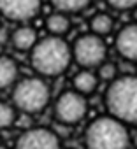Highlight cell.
<instances>
[{
	"mask_svg": "<svg viewBox=\"0 0 137 149\" xmlns=\"http://www.w3.org/2000/svg\"><path fill=\"white\" fill-rule=\"evenodd\" d=\"M30 53V65L42 77H56L68 68L72 61V51L63 37L48 35L37 39Z\"/></svg>",
	"mask_w": 137,
	"mask_h": 149,
	"instance_id": "6da1fadb",
	"label": "cell"
},
{
	"mask_svg": "<svg viewBox=\"0 0 137 149\" xmlns=\"http://www.w3.org/2000/svg\"><path fill=\"white\" fill-rule=\"evenodd\" d=\"M104 102L109 116L137 126V76H116L106 90Z\"/></svg>",
	"mask_w": 137,
	"mask_h": 149,
	"instance_id": "7a4b0ae2",
	"label": "cell"
},
{
	"mask_svg": "<svg viewBox=\"0 0 137 149\" xmlns=\"http://www.w3.org/2000/svg\"><path fill=\"white\" fill-rule=\"evenodd\" d=\"M85 146L86 149H128L130 133L116 118L99 116L85 130Z\"/></svg>",
	"mask_w": 137,
	"mask_h": 149,
	"instance_id": "3957f363",
	"label": "cell"
},
{
	"mask_svg": "<svg viewBox=\"0 0 137 149\" xmlns=\"http://www.w3.org/2000/svg\"><path fill=\"white\" fill-rule=\"evenodd\" d=\"M11 88V104L23 114H39L49 105L51 90L42 76L23 77Z\"/></svg>",
	"mask_w": 137,
	"mask_h": 149,
	"instance_id": "277c9868",
	"label": "cell"
},
{
	"mask_svg": "<svg viewBox=\"0 0 137 149\" xmlns=\"http://www.w3.org/2000/svg\"><path fill=\"white\" fill-rule=\"evenodd\" d=\"M88 114L86 97L78 93L76 90H67L58 95L53 104V116L62 126H74L81 123Z\"/></svg>",
	"mask_w": 137,
	"mask_h": 149,
	"instance_id": "5b68a950",
	"label": "cell"
},
{
	"mask_svg": "<svg viewBox=\"0 0 137 149\" xmlns=\"http://www.w3.org/2000/svg\"><path fill=\"white\" fill-rule=\"evenodd\" d=\"M72 60L81 67V68H97L102 61H106L107 56V46L104 37L95 35V33H83L79 35L72 47Z\"/></svg>",
	"mask_w": 137,
	"mask_h": 149,
	"instance_id": "8992f818",
	"label": "cell"
},
{
	"mask_svg": "<svg viewBox=\"0 0 137 149\" xmlns=\"http://www.w3.org/2000/svg\"><path fill=\"white\" fill-rule=\"evenodd\" d=\"M14 149H60V137L55 130L34 126L18 137Z\"/></svg>",
	"mask_w": 137,
	"mask_h": 149,
	"instance_id": "52a82bcc",
	"label": "cell"
},
{
	"mask_svg": "<svg viewBox=\"0 0 137 149\" xmlns=\"http://www.w3.org/2000/svg\"><path fill=\"white\" fill-rule=\"evenodd\" d=\"M41 6L42 0H0V16L14 23H25L39 14Z\"/></svg>",
	"mask_w": 137,
	"mask_h": 149,
	"instance_id": "ba28073f",
	"label": "cell"
},
{
	"mask_svg": "<svg viewBox=\"0 0 137 149\" xmlns=\"http://www.w3.org/2000/svg\"><path fill=\"white\" fill-rule=\"evenodd\" d=\"M116 53L127 61H137V23L125 25L114 39Z\"/></svg>",
	"mask_w": 137,
	"mask_h": 149,
	"instance_id": "9c48e42d",
	"label": "cell"
},
{
	"mask_svg": "<svg viewBox=\"0 0 137 149\" xmlns=\"http://www.w3.org/2000/svg\"><path fill=\"white\" fill-rule=\"evenodd\" d=\"M37 32L34 26L30 25H20L16 26L11 33H9V42L11 46L16 49V51H21V53H27L34 47V44L37 42Z\"/></svg>",
	"mask_w": 137,
	"mask_h": 149,
	"instance_id": "30bf717a",
	"label": "cell"
},
{
	"mask_svg": "<svg viewBox=\"0 0 137 149\" xmlns=\"http://www.w3.org/2000/svg\"><path fill=\"white\" fill-rule=\"evenodd\" d=\"M99 81L100 79L97 77V74L92 68H83L72 77V90H76L78 93L88 97V95H92L97 90Z\"/></svg>",
	"mask_w": 137,
	"mask_h": 149,
	"instance_id": "8fae6325",
	"label": "cell"
},
{
	"mask_svg": "<svg viewBox=\"0 0 137 149\" xmlns=\"http://www.w3.org/2000/svg\"><path fill=\"white\" fill-rule=\"evenodd\" d=\"M20 76V67L11 56H0V90L11 88Z\"/></svg>",
	"mask_w": 137,
	"mask_h": 149,
	"instance_id": "7c38bea8",
	"label": "cell"
},
{
	"mask_svg": "<svg viewBox=\"0 0 137 149\" xmlns=\"http://www.w3.org/2000/svg\"><path fill=\"white\" fill-rule=\"evenodd\" d=\"M46 28L51 35H58L63 37L65 33H68V30L72 28V21L68 18V14L62 13V11H55L53 14H49L46 18Z\"/></svg>",
	"mask_w": 137,
	"mask_h": 149,
	"instance_id": "4fadbf2b",
	"label": "cell"
},
{
	"mask_svg": "<svg viewBox=\"0 0 137 149\" xmlns=\"http://www.w3.org/2000/svg\"><path fill=\"white\" fill-rule=\"evenodd\" d=\"M114 28V19L107 14V13H97L92 19H90V32L95 35H109Z\"/></svg>",
	"mask_w": 137,
	"mask_h": 149,
	"instance_id": "5bb4252c",
	"label": "cell"
},
{
	"mask_svg": "<svg viewBox=\"0 0 137 149\" xmlns=\"http://www.w3.org/2000/svg\"><path fill=\"white\" fill-rule=\"evenodd\" d=\"M49 2L56 11H62L65 14H74L85 11L92 0H49Z\"/></svg>",
	"mask_w": 137,
	"mask_h": 149,
	"instance_id": "9a60e30c",
	"label": "cell"
},
{
	"mask_svg": "<svg viewBox=\"0 0 137 149\" xmlns=\"http://www.w3.org/2000/svg\"><path fill=\"white\" fill-rule=\"evenodd\" d=\"M18 111L11 102L0 100V130H7L16 123Z\"/></svg>",
	"mask_w": 137,
	"mask_h": 149,
	"instance_id": "2e32d148",
	"label": "cell"
},
{
	"mask_svg": "<svg viewBox=\"0 0 137 149\" xmlns=\"http://www.w3.org/2000/svg\"><path fill=\"white\" fill-rule=\"evenodd\" d=\"M97 68H99L97 77L102 79V81H109V83H111V81L118 76V67H116V63H113V61H102Z\"/></svg>",
	"mask_w": 137,
	"mask_h": 149,
	"instance_id": "e0dca14e",
	"label": "cell"
},
{
	"mask_svg": "<svg viewBox=\"0 0 137 149\" xmlns=\"http://www.w3.org/2000/svg\"><path fill=\"white\" fill-rule=\"evenodd\" d=\"M106 2L116 11H132L137 6V0H106Z\"/></svg>",
	"mask_w": 137,
	"mask_h": 149,
	"instance_id": "ac0fdd59",
	"label": "cell"
},
{
	"mask_svg": "<svg viewBox=\"0 0 137 149\" xmlns=\"http://www.w3.org/2000/svg\"><path fill=\"white\" fill-rule=\"evenodd\" d=\"M7 42H9V32H7V28H4L0 25V47L6 46Z\"/></svg>",
	"mask_w": 137,
	"mask_h": 149,
	"instance_id": "d6986e66",
	"label": "cell"
},
{
	"mask_svg": "<svg viewBox=\"0 0 137 149\" xmlns=\"http://www.w3.org/2000/svg\"><path fill=\"white\" fill-rule=\"evenodd\" d=\"M130 144H134V146L137 147V130H135V132L130 135Z\"/></svg>",
	"mask_w": 137,
	"mask_h": 149,
	"instance_id": "ffe728a7",
	"label": "cell"
},
{
	"mask_svg": "<svg viewBox=\"0 0 137 149\" xmlns=\"http://www.w3.org/2000/svg\"><path fill=\"white\" fill-rule=\"evenodd\" d=\"M132 18H134V19H135V23H137V6L132 9Z\"/></svg>",
	"mask_w": 137,
	"mask_h": 149,
	"instance_id": "44dd1931",
	"label": "cell"
},
{
	"mask_svg": "<svg viewBox=\"0 0 137 149\" xmlns=\"http://www.w3.org/2000/svg\"><path fill=\"white\" fill-rule=\"evenodd\" d=\"M0 149H9V147H6V146H2V144H0Z\"/></svg>",
	"mask_w": 137,
	"mask_h": 149,
	"instance_id": "7402d4cb",
	"label": "cell"
},
{
	"mask_svg": "<svg viewBox=\"0 0 137 149\" xmlns=\"http://www.w3.org/2000/svg\"><path fill=\"white\" fill-rule=\"evenodd\" d=\"M0 19H2V16H0Z\"/></svg>",
	"mask_w": 137,
	"mask_h": 149,
	"instance_id": "603a6c76",
	"label": "cell"
}]
</instances>
